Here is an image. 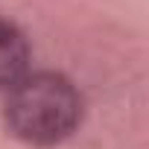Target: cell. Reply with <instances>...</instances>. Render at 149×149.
<instances>
[{"label":"cell","instance_id":"7a4b0ae2","mask_svg":"<svg viewBox=\"0 0 149 149\" xmlns=\"http://www.w3.org/2000/svg\"><path fill=\"white\" fill-rule=\"evenodd\" d=\"M29 64V44L18 26L0 21V88H12L18 79L26 76Z\"/></svg>","mask_w":149,"mask_h":149},{"label":"cell","instance_id":"6da1fadb","mask_svg":"<svg viewBox=\"0 0 149 149\" xmlns=\"http://www.w3.org/2000/svg\"><path fill=\"white\" fill-rule=\"evenodd\" d=\"M82 117V100L70 79L61 73H32L12 85L6 102L9 129L35 146L64 140Z\"/></svg>","mask_w":149,"mask_h":149}]
</instances>
